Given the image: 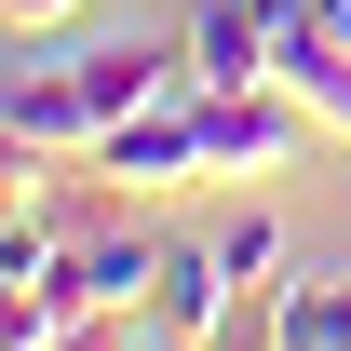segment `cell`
Listing matches in <instances>:
<instances>
[{
  "label": "cell",
  "mask_w": 351,
  "mask_h": 351,
  "mask_svg": "<svg viewBox=\"0 0 351 351\" xmlns=\"http://www.w3.org/2000/svg\"><path fill=\"white\" fill-rule=\"evenodd\" d=\"M189 82V41H68V54H27L14 68V149H41V162H95L108 122H135L149 95Z\"/></svg>",
  "instance_id": "obj_1"
},
{
  "label": "cell",
  "mask_w": 351,
  "mask_h": 351,
  "mask_svg": "<svg viewBox=\"0 0 351 351\" xmlns=\"http://www.w3.org/2000/svg\"><path fill=\"white\" fill-rule=\"evenodd\" d=\"M203 149H217V176H284L324 149V108L284 82H230V95H203Z\"/></svg>",
  "instance_id": "obj_2"
},
{
  "label": "cell",
  "mask_w": 351,
  "mask_h": 351,
  "mask_svg": "<svg viewBox=\"0 0 351 351\" xmlns=\"http://www.w3.org/2000/svg\"><path fill=\"white\" fill-rule=\"evenodd\" d=\"M95 176H108V189H176V176H217V149H203V82H176V95H149L135 122H108Z\"/></svg>",
  "instance_id": "obj_3"
},
{
  "label": "cell",
  "mask_w": 351,
  "mask_h": 351,
  "mask_svg": "<svg viewBox=\"0 0 351 351\" xmlns=\"http://www.w3.org/2000/svg\"><path fill=\"white\" fill-rule=\"evenodd\" d=\"M230 298H243V270L217 257V230H203V243H162V284H149V338H162V351H217V338H230Z\"/></svg>",
  "instance_id": "obj_4"
},
{
  "label": "cell",
  "mask_w": 351,
  "mask_h": 351,
  "mask_svg": "<svg viewBox=\"0 0 351 351\" xmlns=\"http://www.w3.org/2000/svg\"><path fill=\"white\" fill-rule=\"evenodd\" d=\"M68 311L82 324H122V311H149V284H162V243L149 230H95V243H68Z\"/></svg>",
  "instance_id": "obj_5"
},
{
  "label": "cell",
  "mask_w": 351,
  "mask_h": 351,
  "mask_svg": "<svg viewBox=\"0 0 351 351\" xmlns=\"http://www.w3.org/2000/svg\"><path fill=\"white\" fill-rule=\"evenodd\" d=\"M270 14H284V0H203V14H189V82L203 95L270 82Z\"/></svg>",
  "instance_id": "obj_6"
},
{
  "label": "cell",
  "mask_w": 351,
  "mask_h": 351,
  "mask_svg": "<svg viewBox=\"0 0 351 351\" xmlns=\"http://www.w3.org/2000/svg\"><path fill=\"white\" fill-rule=\"evenodd\" d=\"M270 351H351V257L270 284Z\"/></svg>",
  "instance_id": "obj_7"
},
{
  "label": "cell",
  "mask_w": 351,
  "mask_h": 351,
  "mask_svg": "<svg viewBox=\"0 0 351 351\" xmlns=\"http://www.w3.org/2000/svg\"><path fill=\"white\" fill-rule=\"evenodd\" d=\"M68 338H82V311H68V284H54V270L0 284V351H68Z\"/></svg>",
  "instance_id": "obj_8"
},
{
  "label": "cell",
  "mask_w": 351,
  "mask_h": 351,
  "mask_svg": "<svg viewBox=\"0 0 351 351\" xmlns=\"http://www.w3.org/2000/svg\"><path fill=\"white\" fill-rule=\"evenodd\" d=\"M217 257H230V270H243V298H257L270 270H284V217H270V203H243V217H230V230H217Z\"/></svg>",
  "instance_id": "obj_9"
},
{
  "label": "cell",
  "mask_w": 351,
  "mask_h": 351,
  "mask_svg": "<svg viewBox=\"0 0 351 351\" xmlns=\"http://www.w3.org/2000/svg\"><path fill=\"white\" fill-rule=\"evenodd\" d=\"M68 14H82V0H14V41H54Z\"/></svg>",
  "instance_id": "obj_10"
}]
</instances>
